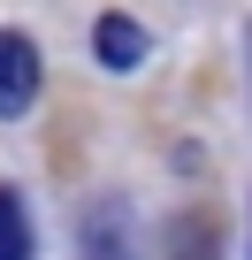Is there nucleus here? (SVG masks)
<instances>
[{"mask_svg": "<svg viewBox=\"0 0 252 260\" xmlns=\"http://www.w3.org/2000/svg\"><path fill=\"white\" fill-rule=\"evenodd\" d=\"M39 100V46L23 31H0V115H23Z\"/></svg>", "mask_w": 252, "mask_h": 260, "instance_id": "nucleus-1", "label": "nucleus"}, {"mask_svg": "<svg viewBox=\"0 0 252 260\" xmlns=\"http://www.w3.org/2000/svg\"><path fill=\"white\" fill-rule=\"evenodd\" d=\"M99 61H107V69H138V61H146V31L122 23V16H107V23H99Z\"/></svg>", "mask_w": 252, "mask_h": 260, "instance_id": "nucleus-2", "label": "nucleus"}, {"mask_svg": "<svg viewBox=\"0 0 252 260\" xmlns=\"http://www.w3.org/2000/svg\"><path fill=\"white\" fill-rule=\"evenodd\" d=\"M0 260H31V222L16 191H0Z\"/></svg>", "mask_w": 252, "mask_h": 260, "instance_id": "nucleus-3", "label": "nucleus"}]
</instances>
